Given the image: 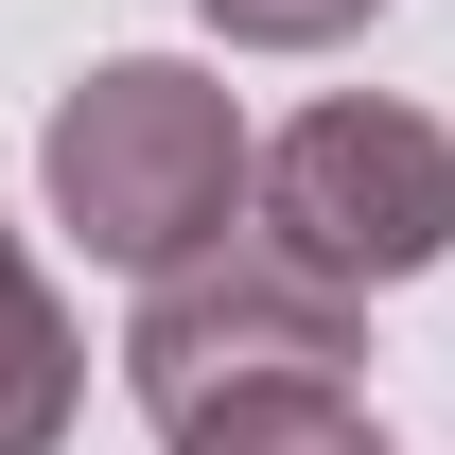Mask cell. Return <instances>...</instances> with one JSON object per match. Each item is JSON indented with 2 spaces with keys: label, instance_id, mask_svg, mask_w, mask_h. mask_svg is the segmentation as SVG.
Listing matches in <instances>:
<instances>
[{
  "label": "cell",
  "instance_id": "cell-4",
  "mask_svg": "<svg viewBox=\"0 0 455 455\" xmlns=\"http://www.w3.org/2000/svg\"><path fill=\"white\" fill-rule=\"evenodd\" d=\"M70 403H88V333H70V298L36 281V245L0 228V455H53Z\"/></svg>",
  "mask_w": 455,
  "mask_h": 455
},
{
  "label": "cell",
  "instance_id": "cell-5",
  "mask_svg": "<svg viewBox=\"0 0 455 455\" xmlns=\"http://www.w3.org/2000/svg\"><path fill=\"white\" fill-rule=\"evenodd\" d=\"M175 455H386V438H368V403H263V420H211Z\"/></svg>",
  "mask_w": 455,
  "mask_h": 455
},
{
  "label": "cell",
  "instance_id": "cell-3",
  "mask_svg": "<svg viewBox=\"0 0 455 455\" xmlns=\"http://www.w3.org/2000/svg\"><path fill=\"white\" fill-rule=\"evenodd\" d=\"M245 211H263V245H281L298 281L386 298L420 263H455V123L386 106V88H333L281 140H245Z\"/></svg>",
  "mask_w": 455,
  "mask_h": 455
},
{
  "label": "cell",
  "instance_id": "cell-6",
  "mask_svg": "<svg viewBox=\"0 0 455 455\" xmlns=\"http://www.w3.org/2000/svg\"><path fill=\"white\" fill-rule=\"evenodd\" d=\"M228 53H333V36H368L386 0H193Z\"/></svg>",
  "mask_w": 455,
  "mask_h": 455
},
{
  "label": "cell",
  "instance_id": "cell-1",
  "mask_svg": "<svg viewBox=\"0 0 455 455\" xmlns=\"http://www.w3.org/2000/svg\"><path fill=\"white\" fill-rule=\"evenodd\" d=\"M123 386H140V420H158V455H175V438H211V420H263V403H350L368 386V315H350L333 281H298L281 245L245 228V245H193V263L140 281Z\"/></svg>",
  "mask_w": 455,
  "mask_h": 455
},
{
  "label": "cell",
  "instance_id": "cell-2",
  "mask_svg": "<svg viewBox=\"0 0 455 455\" xmlns=\"http://www.w3.org/2000/svg\"><path fill=\"white\" fill-rule=\"evenodd\" d=\"M36 193H53V228L88 263L158 281L193 245H228V211H245V106L175 53H106L53 106V140H36Z\"/></svg>",
  "mask_w": 455,
  "mask_h": 455
}]
</instances>
